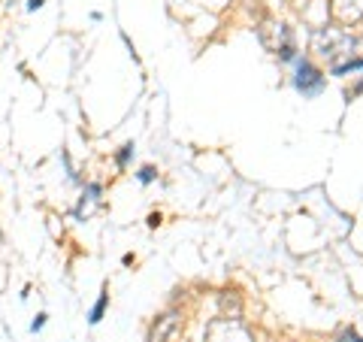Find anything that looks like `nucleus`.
Wrapping results in <instances>:
<instances>
[{
    "label": "nucleus",
    "mask_w": 363,
    "mask_h": 342,
    "mask_svg": "<svg viewBox=\"0 0 363 342\" xmlns=\"http://www.w3.org/2000/svg\"><path fill=\"white\" fill-rule=\"evenodd\" d=\"M312 49L321 55V58L336 61L339 55H351L354 37L342 28H321V31H315V37H312Z\"/></svg>",
    "instance_id": "1"
},
{
    "label": "nucleus",
    "mask_w": 363,
    "mask_h": 342,
    "mask_svg": "<svg viewBox=\"0 0 363 342\" xmlns=\"http://www.w3.org/2000/svg\"><path fill=\"white\" fill-rule=\"evenodd\" d=\"M300 16L312 31H321L330 18V6H327V0H300Z\"/></svg>",
    "instance_id": "2"
},
{
    "label": "nucleus",
    "mask_w": 363,
    "mask_h": 342,
    "mask_svg": "<svg viewBox=\"0 0 363 342\" xmlns=\"http://www.w3.org/2000/svg\"><path fill=\"white\" fill-rule=\"evenodd\" d=\"M297 88L303 91V94H309V97L321 94L324 91V76L318 73L312 64H297Z\"/></svg>",
    "instance_id": "3"
},
{
    "label": "nucleus",
    "mask_w": 363,
    "mask_h": 342,
    "mask_svg": "<svg viewBox=\"0 0 363 342\" xmlns=\"http://www.w3.org/2000/svg\"><path fill=\"white\" fill-rule=\"evenodd\" d=\"M330 16H336L342 25H351L363 16V0H336L330 6Z\"/></svg>",
    "instance_id": "4"
},
{
    "label": "nucleus",
    "mask_w": 363,
    "mask_h": 342,
    "mask_svg": "<svg viewBox=\"0 0 363 342\" xmlns=\"http://www.w3.org/2000/svg\"><path fill=\"white\" fill-rule=\"evenodd\" d=\"M179 327V312H167L164 318H157V324L152 327V333H149V342H167L169 333Z\"/></svg>",
    "instance_id": "5"
},
{
    "label": "nucleus",
    "mask_w": 363,
    "mask_h": 342,
    "mask_svg": "<svg viewBox=\"0 0 363 342\" xmlns=\"http://www.w3.org/2000/svg\"><path fill=\"white\" fill-rule=\"evenodd\" d=\"M94 206H100V185H91L88 188V194L82 197V203H79V209H76V219H88Z\"/></svg>",
    "instance_id": "6"
},
{
    "label": "nucleus",
    "mask_w": 363,
    "mask_h": 342,
    "mask_svg": "<svg viewBox=\"0 0 363 342\" xmlns=\"http://www.w3.org/2000/svg\"><path fill=\"white\" fill-rule=\"evenodd\" d=\"M106 303H109V294L104 291V294H100V300L94 303V309H91V324H97L100 318H104V312H106Z\"/></svg>",
    "instance_id": "7"
},
{
    "label": "nucleus",
    "mask_w": 363,
    "mask_h": 342,
    "mask_svg": "<svg viewBox=\"0 0 363 342\" xmlns=\"http://www.w3.org/2000/svg\"><path fill=\"white\" fill-rule=\"evenodd\" d=\"M152 179H155V170L152 167H143L140 170V182H152Z\"/></svg>",
    "instance_id": "8"
},
{
    "label": "nucleus",
    "mask_w": 363,
    "mask_h": 342,
    "mask_svg": "<svg viewBox=\"0 0 363 342\" xmlns=\"http://www.w3.org/2000/svg\"><path fill=\"white\" fill-rule=\"evenodd\" d=\"M128 158H130V145H124L121 155H118V164H128Z\"/></svg>",
    "instance_id": "9"
},
{
    "label": "nucleus",
    "mask_w": 363,
    "mask_h": 342,
    "mask_svg": "<svg viewBox=\"0 0 363 342\" xmlns=\"http://www.w3.org/2000/svg\"><path fill=\"white\" fill-rule=\"evenodd\" d=\"M43 324H45V315H37V321H33V324H30V330H40Z\"/></svg>",
    "instance_id": "10"
},
{
    "label": "nucleus",
    "mask_w": 363,
    "mask_h": 342,
    "mask_svg": "<svg viewBox=\"0 0 363 342\" xmlns=\"http://www.w3.org/2000/svg\"><path fill=\"white\" fill-rule=\"evenodd\" d=\"M342 342H363V339H357L354 333H342Z\"/></svg>",
    "instance_id": "11"
},
{
    "label": "nucleus",
    "mask_w": 363,
    "mask_h": 342,
    "mask_svg": "<svg viewBox=\"0 0 363 342\" xmlns=\"http://www.w3.org/2000/svg\"><path fill=\"white\" fill-rule=\"evenodd\" d=\"M43 6V0H30V4H28V9H40Z\"/></svg>",
    "instance_id": "12"
}]
</instances>
